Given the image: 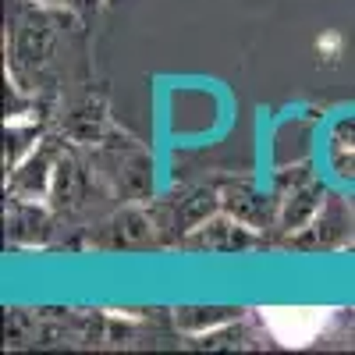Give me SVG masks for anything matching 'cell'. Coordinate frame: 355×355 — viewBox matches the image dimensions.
Returning a JSON list of instances; mask_svg holds the SVG:
<instances>
[{"label":"cell","instance_id":"6da1fadb","mask_svg":"<svg viewBox=\"0 0 355 355\" xmlns=\"http://www.w3.org/2000/svg\"><path fill=\"white\" fill-rule=\"evenodd\" d=\"M323 323L327 309H266V327L281 345H306Z\"/></svg>","mask_w":355,"mask_h":355}]
</instances>
